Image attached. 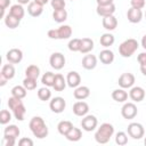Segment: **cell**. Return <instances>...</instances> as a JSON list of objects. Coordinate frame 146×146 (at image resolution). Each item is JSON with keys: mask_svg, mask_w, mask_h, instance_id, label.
<instances>
[{"mask_svg": "<svg viewBox=\"0 0 146 146\" xmlns=\"http://www.w3.org/2000/svg\"><path fill=\"white\" fill-rule=\"evenodd\" d=\"M29 125H30V129H31L32 133L34 135V137L44 138V137L48 136V128H47L42 117H40V116L32 117Z\"/></svg>", "mask_w": 146, "mask_h": 146, "instance_id": "cell-1", "label": "cell"}, {"mask_svg": "<svg viewBox=\"0 0 146 146\" xmlns=\"http://www.w3.org/2000/svg\"><path fill=\"white\" fill-rule=\"evenodd\" d=\"M112 98L115 100V102H119V103H122V102H125L127 98H128V94L127 91L122 89H115L113 92H112Z\"/></svg>", "mask_w": 146, "mask_h": 146, "instance_id": "cell-25", "label": "cell"}, {"mask_svg": "<svg viewBox=\"0 0 146 146\" xmlns=\"http://www.w3.org/2000/svg\"><path fill=\"white\" fill-rule=\"evenodd\" d=\"M144 143H145V145H146V138H145V141H144Z\"/></svg>", "mask_w": 146, "mask_h": 146, "instance_id": "cell-56", "label": "cell"}, {"mask_svg": "<svg viewBox=\"0 0 146 146\" xmlns=\"http://www.w3.org/2000/svg\"><path fill=\"white\" fill-rule=\"evenodd\" d=\"M66 82H67V84H68L71 88H75V87H78V86L80 84V82H81V76H80V74H79L78 72L71 71V72H68V74H67V76H66Z\"/></svg>", "mask_w": 146, "mask_h": 146, "instance_id": "cell-12", "label": "cell"}, {"mask_svg": "<svg viewBox=\"0 0 146 146\" xmlns=\"http://www.w3.org/2000/svg\"><path fill=\"white\" fill-rule=\"evenodd\" d=\"M97 65V58L95 55H86L82 58V66L86 70H92Z\"/></svg>", "mask_w": 146, "mask_h": 146, "instance_id": "cell-17", "label": "cell"}, {"mask_svg": "<svg viewBox=\"0 0 146 146\" xmlns=\"http://www.w3.org/2000/svg\"><path fill=\"white\" fill-rule=\"evenodd\" d=\"M138 62L139 64H146V52H140L138 55Z\"/></svg>", "mask_w": 146, "mask_h": 146, "instance_id": "cell-47", "label": "cell"}, {"mask_svg": "<svg viewBox=\"0 0 146 146\" xmlns=\"http://www.w3.org/2000/svg\"><path fill=\"white\" fill-rule=\"evenodd\" d=\"M9 14L13 15V16H15V17H17V18H19V19H22V18L24 17L25 11H24V8L22 7V5H21V3H19V5L17 3V5H13V6L10 7Z\"/></svg>", "mask_w": 146, "mask_h": 146, "instance_id": "cell-27", "label": "cell"}, {"mask_svg": "<svg viewBox=\"0 0 146 146\" xmlns=\"http://www.w3.org/2000/svg\"><path fill=\"white\" fill-rule=\"evenodd\" d=\"M128 135L132 137L133 139H140L144 136V128L140 123L132 122L128 125Z\"/></svg>", "mask_w": 146, "mask_h": 146, "instance_id": "cell-4", "label": "cell"}, {"mask_svg": "<svg viewBox=\"0 0 146 146\" xmlns=\"http://www.w3.org/2000/svg\"><path fill=\"white\" fill-rule=\"evenodd\" d=\"M97 119L95 115H87L81 120V127L86 131H92L97 127Z\"/></svg>", "mask_w": 146, "mask_h": 146, "instance_id": "cell-9", "label": "cell"}, {"mask_svg": "<svg viewBox=\"0 0 146 146\" xmlns=\"http://www.w3.org/2000/svg\"><path fill=\"white\" fill-rule=\"evenodd\" d=\"M65 106H66V103L63 97H55L50 100V104H49V107L54 113H62L65 110Z\"/></svg>", "mask_w": 146, "mask_h": 146, "instance_id": "cell-8", "label": "cell"}, {"mask_svg": "<svg viewBox=\"0 0 146 146\" xmlns=\"http://www.w3.org/2000/svg\"><path fill=\"white\" fill-rule=\"evenodd\" d=\"M80 46H81V39H72L68 42V49L71 51H80Z\"/></svg>", "mask_w": 146, "mask_h": 146, "instance_id": "cell-39", "label": "cell"}, {"mask_svg": "<svg viewBox=\"0 0 146 146\" xmlns=\"http://www.w3.org/2000/svg\"><path fill=\"white\" fill-rule=\"evenodd\" d=\"M100 44L103 47H110L114 43V36L111 34V33H104L102 36H100V40H99Z\"/></svg>", "mask_w": 146, "mask_h": 146, "instance_id": "cell-34", "label": "cell"}, {"mask_svg": "<svg viewBox=\"0 0 146 146\" xmlns=\"http://www.w3.org/2000/svg\"><path fill=\"white\" fill-rule=\"evenodd\" d=\"M103 26H104V29H106L108 31L114 30L117 26V19H116V17L113 16V15L103 17Z\"/></svg>", "mask_w": 146, "mask_h": 146, "instance_id": "cell-18", "label": "cell"}, {"mask_svg": "<svg viewBox=\"0 0 146 146\" xmlns=\"http://www.w3.org/2000/svg\"><path fill=\"white\" fill-rule=\"evenodd\" d=\"M9 5H10V0H0V7L6 9Z\"/></svg>", "mask_w": 146, "mask_h": 146, "instance_id": "cell-49", "label": "cell"}, {"mask_svg": "<svg viewBox=\"0 0 146 146\" xmlns=\"http://www.w3.org/2000/svg\"><path fill=\"white\" fill-rule=\"evenodd\" d=\"M89 111V106L86 102H76L73 105V113L78 116H83L88 113Z\"/></svg>", "mask_w": 146, "mask_h": 146, "instance_id": "cell-13", "label": "cell"}, {"mask_svg": "<svg viewBox=\"0 0 146 146\" xmlns=\"http://www.w3.org/2000/svg\"><path fill=\"white\" fill-rule=\"evenodd\" d=\"M7 81H8V79H7L3 74H1V73H0V86H5Z\"/></svg>", "mask_w": 146, "mask_h": 146, "instance_id": "cell-50", "label": "cell"}, {"mask_svg": "<svg viewBox=\"0 0 146 146\" xmlns=\"http://www.w3.org/2000/svg\"><path fill=\"white\" fill-rule=\"evenodd\" d=\"M115 141L117 145H125L128 143V136L125 132L123 131H120L116 133V137H115Z\"/></svg>", "mask_w": 146, "mask_h": 146, "instance_id": "cell-40", "label": "cell"}, {"mask_svg": "<svg viewBox=\"0 0 146 146\" xmlns=\"http://www.w3.org/2000/svg\"><path fill=\"white\" fill-rule=\"evenodd\" d=\"M15 140H16V138H11V137H3L2 146H14V145H15Z\"/></svg>", "mask_w": 146, "mask_h": 146, "instance_id": "cell-44", "label": "cell"}, {"mask_svg": "<svg viewBox=\"0 0 146 146\" xmlns=\"http://www.w3.org/2000/svg\"><path fill=\"white\" fill-rule=\"evenodd\" d=\"M48 36L50 39H59V35H58V30L57 29H51L48 31Z\"/></svg>", "mask_w": 146, "mask_h": 146, "instance_id": "cell-46", "label": "cell"}, {"mask_svg": "<svg viewBox=\"0 0 146 146\" xmlns=\"http://www.w3.org/2000/svg\"><path fill=\"white\" fill-rule=\"evenodd\" d=\"M11 111L14 112V115H15V117H16L17 120H19V121L24 120V115H25L26 110H25V106H24L23 103L18 104V105H17L14 110H11Z\"/></svg>", "mask_w": 146, "mask_h": 146, "instance_id": "cell-33", "label": "cell"}, {"mask_svg": "<svg viewBox=\"0 0 146 146\" xmlns=\"http://www.w3.org/2000/svg\"><path fill=\"white\" fill-rule=\"evenodd\" d=\"M1 74H3L8 80H10V79H13L14 78V75H15V67H14V65L11 64V63H8V64H5L3 66H2V68H1V72H0Z\"/></svg>", "mask_w": 146, "mask_h": 146, "instance_id": "cell-24", "label": "cell"}, {"mask_svg": "<svg viewBox=\"0 0 146 146\" xmlns=\"http://www.w3.org/2000/svg\"><path fill=\"white\" fill-rule=\"evenodd\" d=\"M17 1H18V3H21V5H25V3L30 2V0H17Z\"/></svg>", "mask_w": 146, "mask_h": 146, "instance_id": "cell-55", "label": "cell"}, {"mask_svg": "<svg viewBox=\"0 0 146 146\" xmlns=\"http://www.w3.org/2000/svg\"><path fill=\"white\" fill-rule=\"evenodd\" d=\"M52 18L55 19V22L62 23V22L66 21V18H67V11H66L65 9L54 10V13H52Z\"/></svg>", "mask_w": 146, "mask_h": 146, "instance_id": "cell-32", "label": "cell"}, {"mask_svg": "<svg viewBox=\"0 0 146 146\" xmlns=\"http://www.w3.org/2000/svg\"><path fill=\"white\" fill-rule=\"evenodd\" d=\"M11 96H15L17 98H24L26 96V88L24 86H15L11 89Z\"/></svg>", "mask_w": 146, "mask_h": 146, "instance_id": "cell-35", "label": "cell"}, {"mask_svg": "<svg viewBox=\"0 0 146 146\" xmlns=\"http://www.w3.org/2000/svg\"><path fill=\"white\" fill-rule=\"evenodd\" d=\"M145 6V0H131V7L141 9Z\"/></svg>", "mask_w": 146, "mask_h": 146, "instance_id": "cell-45", "label": "cell"}, {"mask_svg": "<svg viewBox=\"0 0 146 146\" xmlns=\"http://www.w3.org/2000/svg\"><path fill=\"white\" fill-rule=\"evenodd\" d=\"M23 86L26 88V90H33L36 87V79H32V78H25L23 81Z\"/></svg>", "mask_w": 146, "mask_h": 146, "instance_id": "cell-38", "label": "cell"}, {"mask_svg": "<svg viewBox=\"0 0 146 146\" xmlns=\"http://www.w3.org/2000/svg\"><path fill=\"white\" fill-rule=\"evenodd\" d=\"M119 86L121 88H130L132 87V84L135 83V75L132 73H129V72H125V73H122L119 78V81H117Z\"/></svg>", "mask_w": 146, "mask_h": 146, "instance_id": "cell-7", "label": "cell"}, {"mask_svg": "<svg viewBox=\"0 0 146 146\" xmlns=\"http://www.w3.org/2000/svg\"><path fill=\"white\" fill-rule=\"evenodd\" d=\"M137 106L133 103H125L121 108V114L124 119L131 120L137 115Z\"/></svg>", "mask_w": 146, "mask_h": 146, "instance_id": "cell-5", "label": "cell"}, {"mask_svg": "<svg viewBox=\"0 0 146 146\" xmlns=\"http://www.w3.org/2000/svg\"><path fill=\"white\" fill-rule=\"evenodd\" d=\"M94 49V41L90 38H82L81 39V46H80V51L82 54H88Z\"/></svg>", "mask_w": 146, "mask_h": 146, "instance_id": "cell-20", "label": "cell"}, {"mask_svg": "<svg viewBox=\"0 0 146 146\" xmlns=\"http://www.w3.org/2000/svg\"><path fill=\"white\" fill-rule=\"evenodd\" d=\"M21 131L18 129V127H16L15 124H10L8 127L5 128V131H3V135L5 137H11V138H17L19 136Z\"/></svg>", "mask_w": 146, "mask_h": 146, "instance_id": "cell-23", "label": "cell"}, {"mask_svg": "<svg viewBox=\"0 0 146 146\" xmlns=\"http://www.w3.org/2000/svg\"><path fill=\"white\" fill-rule=\"evenodd\" d=\"M38 97H39L40 100L46 102V100H48V99L51 97V91H50L48 88H46V87L40 88V89L38 90Z\"/></svg>", "mask_w": 146, "mask_h": 146, "instance_id": "cell-37", "label": "cell"}, {"mask_svg": "<svg viewBox=\"0 0 146 146\" xmlns=\"http://www.w3.org/2000/svg\"><path fill=\"white\" fill-rule=\"evenodd\" d=\"M73 95L76 99H86L89 95H90V90L88 87H84V86H81V87H78L74 91H73Z\"/></svg>", "mask_w": 146, "mask_h": 146, "instance_id": "cell-22", "label": "cell"}, {"mask_svg": "<svg viewBox=\"0 0 146 146\" xmlns=\"http://www.w3.org/2000/svg\"><path fill=\"white\" fill-rule=\"evenodd\" d=\"M34 1H35V2H38V3H39V5H41V6H44L49 0H34Z\"/></svg>", "mask_w": 146, "mask_h": 146, "instance_id": "cell-52", "label": "cell"}, {"mask_svg": "<svg viewBox=\"0 0 146 146\" xmlns=\"http://www.w3.org/2000/svg\"><path fill=\"white\" fill-rule=\"evenodd\" d=\"M99 59L103 64H111L114 60V54L110 49H104L99 52Z\"/></svg>", "mask_w": 146, "mask_h": 146, "instance_id": "cell-19", "label": "cell"}, {"mask_svg": "<svg viewBox=\"0 0 146 146\" xmlns=\"http://www.w3.org/2000/svg\"><path fill=\"white\" fill-rule=\"evenodd\" d=\"M140 71L146 76V64H140Z\"/></svg>", "mask_w": 146, "mask_h": 146, "instance_id": "cell-51", "label": "cell"}, {"mask_svg": "<svg viewBox=\"0 0 146 146\" xmlns=\"http://www.w3.org/2000/svg\"><path fill=\"white\" fill-rule=\"evenodd\" d=\"M57 30H58L59 39H68L72 35V29L70 25H62Z\"/></svg>", "mask_w": 146, "mask_h": 146, "instance_id": "cell-31", "label": "cell"}, {"mask_svg": "<svg viewBox=\"0 0 146 146\" xmlns=\"http://www.w3.org/2000/svg\"><path fill=\"white\" fill-rule=\"evenodd\" d=\"M40 74V68L36 66V65H29L25 70V75L27 78H32V79H38Z\"/></svg>", "mask_w": 146, "mask_h": 146, "instance_id": "cell-30", "label": "cell"}, {"mask_svg": "<svg viewBox=\"0 0 146 146\" xmlns=\"http://www.w3.org/2000/svg\"><path fill=\"white\" fill-rule=\"evenodd\" d=\"M114 132V128L111 123H103L95 133V139L99 144H106Z\"/></svg>", "mask_w": 146, "mask_h": 146, "instance_id": "cell-2", "label": "cell"}, {"mask_svg": "<svg viewBox=\"0 0 146 146\" xmlns=\"http://www.w3.org/2000/svg\"><path fill=\"white\" fill-rule=\"evenodd\" d=\"M51 7L54 8V10H58V9H65V0H51Z\"/></svg>", "mask_w": 146, "mask_h": 146, "instance_id": "cell-42", "label": "cell"}, {"mask_svg": "<svg viewBox=\"0 0 146 146\" xmlns=\"http://www.w3.org/2000/svg\"><path fill=\"white\" fill-rule=\"evenodd\" d=\"M3 15H5V8L0 7V18H2V17H3Z\"/></svg>", "mask_w": 146, "mask_h": 146, "instance_id": "cell-54", "label": "cell"}, {"mask_svg": "<svg viewBox=\"0 0 146 146\" xmlns=\"http://www.w3.org/2000/svg\"><path fill=\"white\" fill-rule=\"evenodd\" d=\"M54 89L56 91H62L65 89L66 87V80L64 79V76L62 74H55V81H54V84H52Z\"/></svg>", "mask_w": 146, "mask_h": 146, "instance_id": "cell-21", "label": "cell"}, {"mask_svg": "<svg viewBox=\"0 0 146 146\" xmlns=\"http://www.w3.org/2000/svg\"><path fill=\"white\" fill-rule=\"evenodd\" d=\"M141 46H143V48L144 49H146V34L143 36V39H141Z\"/></svg>", "mask_w": 146, "mask_h": 146, "instance_id": "cell-53", "label": "cell"}, {"mask_svg": "<svg viewBox=\"0 0 146 146\" xmlns=\"http://www.w3.org/2000/svg\"><path fill=\"white\" fill-rule=\"evenodd\" d=\"M145 17H146V13H145Z\"/></svg>", "mask_w": 146, "mask_h": 146, "instance_id": "cell-57", "label": "cell"}, {"mask_svg": "<svg viewBox=\"0 0 146 146\" xmlns=\"http://www.w3.org/2000/svg\"><path fill=\"white\" fill-rule=\"evenodd\" d=\"M11 119V114L9 113V111L7 110H1L0 111V123L1 124H6L10 121Z\"/></svg>", "mask_w": 146, "mask_h": 146, "instance_id": "cell-41", "label": "cell"}, {"mask_svg": "<svg viewBox=\"0 0 146 146\" xmlns=\"http://www.w3.org/2000/svg\"><path fill=\"white\" fill-rule=\"evenodd\" d=\"M73 128V124H72V122H70V121H60L59 123H58V125H57V129H58V132L60 133V135H63V136H66L67 135V132L71 130Z\"/></svg>", "mask_w": 146, "mask_h": 146, "instance_id": "cell-28", "label": "cell"}, {"mask_svg": "<svg viewBox=\"0 0 146 146\" xmlns=\"http://www.w3.org/2000/svg\"><path fill=\"white\" fill-rule=\"evenodd\" d=\"M96 1H97V6H106L113 3V0H96Z\"/></svg>", "mask_w": 146, "mask_h": 146, "instance_id": "cell-48", "label": "cell"}, {"mask_svg": "<svg viewBox=\"0 0 146 146\" xmlns=\"http://www.w3.org/2000/svg\"><path fill=\"white\" fill-rule=\"evenodd\" d=\"M65 137H66L68 140H71V141H78V140L81 139L82 132H81V130H80L79 128L73 127V128L67 132V135H66Z\"/></svg>", "mask_w": 146, "mask_h": 146, "instance_id": "cell-26", "label": "cell"}, {"mask_svg": "<svg viewBox=\"0 0 146 146\" xmlns=\"http://www.w3.org/2000/svg\"><path fill=\"white\" fill-rule=\"evenodd\" d=\"M7 60L9 62V63H11V64H17V63H19L21 60H22V58H23V52H22V50L21 49H18V48H13V49H10L8 52H7Z\"/></svg>", "mask_w": 146, "mask_h": 146, "instance_id": "cell-10", "label": "cell"}, {"mask_svg": "<svg viewBox=\"0 0 146 146\" xmlns=\"http://www.w3.org/2000/svg\"><path fill=\"white\" fill-rule=\"evenodd\" d=\"M49 63H50L52 68L60 70L65 65V57L60 52H54V54H51V56L49 58Z\"/></svg>", "mask_w": 146, "mask_h": 146, "instance_id": "cell-6", "label": "cell"}, {"mask_svg": "<svg viewBox=\"0 0 146 146\" xmlns=\"http://www.w3.org/2000/svg\"><path fill=\"white\" fill-rule=\"evenodd\" d=\"M19 23H21V19L15 17V16H13V15H10V14H8L6 16V18H5V24L9 29H16L19 25Z\"/></svg>", "mask_w": 146, "mask_h": 146, "instance_id": "cell-29", "label": "cell"}, {"mask_svg": "<svg viewBox=\"0 0 146 146\" xmlns=\"http://www.w3.org/2000/svg\"><path fill=\"white\" fill-rule=\"evenodd\" d=\"M97 14L102 17H106V16H111L114 14L115 11V5L111 3V5H106V6H97Z\"/></svg>", "mask_w": 146, "mask_h": 146, "instance_id": "cell-14", "label": "cell"}, {"mask_svg": "<svg viewBox=\"0 0 146 146\" xmlns=\"http://www.w3.org/2000/svg\"><path fill=\"white\" fill-rule=\"evenodd\" d=\"M42 10H43V6L39 5V3L35 2V1L30 2L29 6H27V11H29V14H30L31 16H33V17L40 16V15L42 14Z\"/></svg>", "mask_w": 146, "mask_h": 146, "instance_id": "cell-16", "label": "cell"}, {"mask_svg": "<svg viewBox=\"0 0 146 146\" xmlns=\"http://www.w3.org/2000/svg\"><path fill=\"white\" fill-rule=\"evenodd\" d=\"M18 145L19 146H33V140L30 139V138H27V137H24V138L19 139Z\"/></svg>", "mask_w": 146, "mask_h": 146, "instance_id": "cell-43", "label": "cell"}, {"mask_svg": "<svg viewBox=\"0 0 146 146\" xmlns=\"http://www.w3.org/2000/svg\"><path fill=\"white\" fill-rule=\"evenodd\" d=\"M129 96L133 102H141L145 98V90L141 87H133L130 90Z\"/></svg>", "mask_w": 146, "mask_h": 146, "instance_id": "cell-15", "label": "cell"}, {"mask_svg": "<svg viewBox=\"0 0 146 146\" xmlns=\"http://www.w3.org/2000/svg\"><path fill=\"white\" fill-rule=\"evenodd\" d=\"M54 81H55V74H54V73H51V72H46V73L42 75L41 82H42L44 86H47V87H52Z\"/></svg>", "mask_w": 146, "mask_h": 146, "instance_id": "cell-36", "label": "cell"}, {"mask_svg": "<svg viewBox=\"0 0 146 146\" xmlns=\"http://www.w3.org/2000/svg\"><path fill=\"white\" fill-rule=\"evenodd\" d=\"M138 48V42L136 39L130 38L124 40L120 46H119V52L123 57H130Z\"/></svg>", "mask_w": 146, "mask_h": 146, "instance_id": "cell-3", "label": "cell"}, {"mask_svg": "<svg viewBox=\"0 0 146 146\" xmlns=\"http://www.w3.org/2000/svg\"><path fill=\"white\" fill-rule=\"evenodd\" d=\"M127 17H128V21L131 22V23H139L140 19H141V17H143L141 9L131 7V8L127 11Z\"/></svg>", "mask_w": 146, "mask_h": 146, "instance_id": "cell-11", "label": "cell"}]
</instances>
